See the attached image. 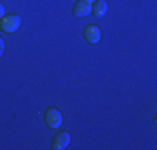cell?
<instances>
[{
	"mask_svg": "<svg viewBox=\"0 0 157 150\" xmlns=\"http://www.w3.org/2000/svg\"><path fill=\"white\" fill-rule=\"evenodd\" d=\"M18 27H20V17L15 13L3 15V17L0 18V28L5 33H13Z\"/></svg>",
	"mask_w": 157,
	"mask_h": 150,
	"instance_id": "1",
	"label": "cell"
},
{
	"mask_svg": "<svg viewBox=\"0 0 157 150\" xmlns=\"http://www.w3.org/2000/svg\"><path fill=\"white\" fill-rule=\"evenodd\" d=\"M44 120H45L48 129H59L62 125V114L55 107H48L45 110V115H44Z\"/></svg>",
	"mask_w": 157,
	"mask_h": 150,
	"instance_id": "2",
	"label": "cell"
},
{
	"mask_svg": "<svg viewBox=\"0 0 157 150\" xmlns=\"http://www.w3.org/2000/svg\"><path fill=\"white\" fill-rule=\"evenodd\" d=\"M84 39L89 43H99L100 42V28L94 24H89L84 30Z\"/></svg>",
	"mask_w": 157,
	"mask_h": 150,
	"instance_id": "3",
	"label": "cell"
},
{
	"mask_svg": "<svg viewBox=\"0 0 157 150\" xmlns=\"http://www.w3.org/2000/svg\"><path fill=\"white\" fill-rule=\"evenodd\" d=\"M90 12H92V3L85 2V0H77L75 5H74V15L78 18L87 17V15H90Z\"/></svg>",
	"mask_w": 157,
	"mask_h": 150,
	"instance_id": "4",
	"label": "cell"
},
{
	"mask_svg": "<svg viewBox=\"0 0 157 150\" xmlns=\"http://www.w3.org/2000/svg\"><path fill=\"white\" fill-rule=\"evenodd\" d=\"M69 144H70V133L69 132H60V133L55 135L54 140H52V148L62 150V148H65Z\"/></svg>",
	"mask_w": 157,
	"mask_h": 150,
	"instance_id": "5",
	"label": "cell"
},
{
	"mask_svg": "<svg viewBox=\"0 0 157 150\" xmlns=\"http://www.w3.org/2000/svg\"><path fill=\"white\" fill-rule=\"evenodd\" d=\"M107 13V3L104 0H95L94 2V15L95 17H104Z\"/></svg>",
	"mask_w": 157,
	"mask_h": 150,
	"instance_id": "6",
	"label": "cell"
},
{
	"mask_svg": "<svg viewBox=\"0 0 157 150\" xmlns=\"http://www.w3.org/2000/svg\"><path fill=\"white\" fill-rule=\"evenodd\" d=\"M2 54H3V39L0 37V57H2Z\"/></svg>",
	"mask_w": 157,
	"mask_h": 150,
	"instance_id": "7",
	"label": "cell"
},
{
	"mask_svg": "<svg viewBox=\"0 0 157 150\" xmlns=\"http://www.w3.org/2000/svg\"><path fill=\"white\" fill-rule=\"evenodd\" d=\"M3 15H5V9H3V5L0 3V18H2Z\"/></svg>",
	"mask_w": 157,
	"mask_h": 150,
	"instance_id": "8",
	"label": "cell"
},
{
	"mask_svg": "<svg viewBox=\"0 0 157 150\" xmlns=\"http://www.w3.org/2000/svg\"><path fill=\"white\" fill-rule=\"evenodd\" d=\"M85 2H89V3H94V2H95V0H85Z\"/></svg>",
	"mask_w": 157,
	"mask_h": 150,
	"instance_id": "9",
	"label": "cell"
}]
</instances>
